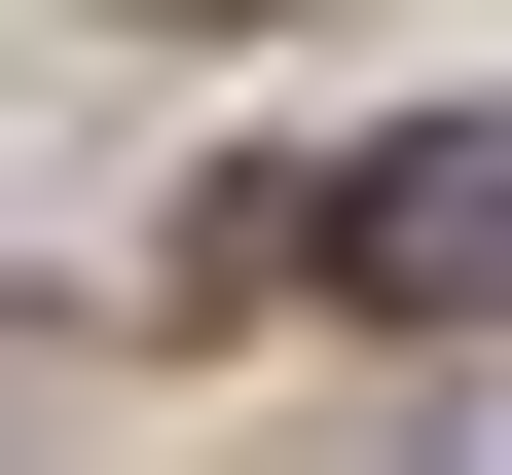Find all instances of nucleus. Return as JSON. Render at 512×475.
I'll return each mask as SVG.
<instances>
[{
  "mask_svg": "<svg viewBox=\"0 0 512 475\" xmlns=\"http://www.w3.org/2000/svg\"><path fill=\"white\" fill-rule=\"evenodd\" d=\"M293 293H366V329H512V110L330 147V183H293Z\"/></svg>",
  "mask_w": 512,
  "mask_h": 475,
  "instance_id": "1",
  "label": "nucleus"
},
{
  "mask_svg": "<svg viewBox=\"0 0 512 475\" xmlns=\"http://www.w3.org/2000/svg\"><path fill=\"white\" fill-rule=\"evenodd\" d=\"M403 475H512V329H476V402H439V439H403Z\"/></svg>",
  "mask_w": 512,
  "mask_h": 475,
  "instance_id": "2",
  "label": "nucleus"
}]
</instances>
